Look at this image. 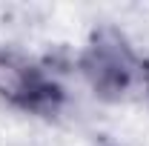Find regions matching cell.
<instances>
[{"label":"cell","instance_id":"cell-1","mask_svg":"<svg viewBox=\"0 0 149 146\" xmlns=\"http://www.w3.org/2000/svg\"><path fill=\"white\" fill-rule=\"evenodd\" d=\"M138 69L141 66L132 55V49L115 32L95 37L92 49L83 60V74L89 77L92 89L100 97H120L135 83Z\"/></svg>","mask_w":149,"mask_h":146}]
</instances>
